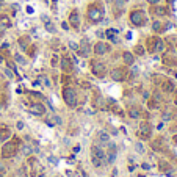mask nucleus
<instances>
[{
  "label": "nucleus",
  "mask_w": 177,
  "mask_h": 177,
  "mask_svg": "<svg viewBox=\"0 0 177 177\" xmlns=\"http://www.w3.org/2000/svg\"><path fill=\"white\" fill-rule=\"evenodd\" d=\"M157 14H165V10L163 8H157Z\"/></svg>",
  "instance_id": "28"
},
{
  "label": "nucleus",
  "mask_w": 177,
  "mask_h": 177,
  "mask_svg": "<svg viewBox=\"0 0 177 177\" xmlns=\"http://www.w3.org/2000/svg\"><path fill=\"white\" fill-rule=\"evenodd\" d=\"M139 135H141L143 138H149L151 137V127L146 122H143L141 125H139Z\"/></svg>",
  "instance_id": "10"
},
{
  "label": "nucleus",
  "mask_w": 177,
  "mask_h": 177,
  "mask_svg": "<svg viewBox=\"0 0 177 177\" xmlns=\"http://www.w3.org/2000/svg\"><path fill=\"white\" fill-rule=\"evenodd\" d=\"M14 58H16V61L19 63V64H25V60H24V57H22V55H19V53H16V55H14Z\"/></svg>",
  "instance_id": "25"
},
{
  "label": "nucleus",
  "mask_w": 177,
  "mask_h": 177,
  "mask_svg": "<svg viewBox=\"0 0 177 177\" xmlns=\"http://www.w3.org/2000/svg\"><path fill=\"white\" fill-rule=\"evenodd\" d=\"M91 155H93V165L94 166H102L103 160H105V152L102 151V147L93 146L91 147Z\"/></svg>",
  "instance_id": "1"
},
{
  "label": "nucleus",
  "mask_w": 177,
  "mask_h": 177,
  "mask_svg": "<svg viewBox=\"0 0 177 177\" xmlns=\"http://www.w3.org/2000/svg\"><path fill=\"white\" fill-rule=\"evenodd\" d=\"M152 30H154V31H160V30H161V24H160L158 21H155V22L152 24Z\"/></svg>",
  "instance_id": "23"
},
{
  "label": "nucleus",
  "mask_w": 177,
  "mask_h": 177,
  "mask_svg": "<svg viewBox=\"0 0 177 177\" xmlns=\"http://www.w3.org/2000/svg\"><path fill=\"white\" fill-rule=\"evenodd\" d=\"M17 147H19V141H11V143H6L5 146L2 147V157H3V158L14 157V155H16V152H17Z\"/></svg>",
  "instance_id": "2"
},
{
  "label": "nucleus",
  "mask_w": 177,
  "mask_h": 177,
  "mask_svg": "<svg viewBox=\"0 0 177 177\" xmlns=\"http://www.w3.org/2000/svg\"><path fill=\"white\" fill-rule=\"evenodd\" d=\"M137 53H138V55H143V53H144V49L141 46H138L137 47Z\"/></svg>",
  "instance_id": "27"
},
{
  "label": "nucleus",
  "mask_w": 177,
  "mask_h": 177,
  "mask_svg": "<svg viewBox=\"0 0 177 177\" xmlns=\"http://www.w3.org/2000/svg\"><path fill=\"white\" fill-rule=\"evenodd\" d=\"M111 79H113V80H116V81L124 80V79H125V71H124V69H121V67H119V69H115V71L111 72Z\"/></svg>",
  "instance_id": "9"
},
{
  "label": "nucleus",
  "mask_w": 177,
  "mask_h": 177,
  "mask_svg": "<svg viewBox=\"0 0 177 177\" xmlns=\"http://www.w3.org/2000/svg\"><path fill=\"white\" fill-rule=\"evenodd\" d=\"M8 137H10V132H8L6 129L0 130V141H3V139H6Z\"/></svg>",
  "instance_id": "21"
},
{
  "label": "nucleus",
  "mask_w": 177,
  "mask_h": 177,
  "mask_svg": "<svg viewBox=\"0 0 177 177\" xmlns=\"http://www.w3.org/2000/svg\"><path fill=\"white\" fill-rule=\"evenodd\" d=\"M5 72H6V75H8V77H10V79H11V77H13V74H11V71H8V69H6Z\"/></svg>",
  "instance_id": "33"
},
{
  "label": "nucleus",
  "mask_w": 177,
  "mask_h": 177,
  "mask_svg": "<svg viewBox=\"0 0 177 177\" xmlns=\"http://www.w3.org/2000/svg\"><path fill=\"white\" fill-rule=\"evenodd\" d=\"M27 13H28V14H33V8H31V6H27Z\"/></svg>",
  "instance_id": "29"
},
{
  "label": "nucleus",
  "mask_w": 177,
  "mask_h": 177,
  "mask_svg": "<svg viewBox=\"0 0 177 177\" xmlns=\"http://www.w3.org/2000/svg\"><path fill=\"white\" fill-rule=\"evenodd\" d=\"M97 138H99V141H102V143H108V141H110V137H108L107 132H101Z\"/></svg>",
  "instance_id": "18"
},
{
  "label": "nucleus",
  "mask_w": 177,
  "mask_h": 177,
  "mask_svg": "<svg viewBox=\"0 0 177 177\" xmlns=\"http://www.w3.org/2000/svg\"><path fill=\"white\" fill-rule=\"evenodd\" d=\"M149 44H151V52H161L163 50V41L161 39L155 38V39H154V42H152V41H149Z\"/></svg>",
  "instance_id": "8"
},
{
  "label": "nucleus",
  "mask_w": 177,
  "mask_h": 177,
  "mask_svg": "<svg viewBox=\"0 0 177 177\" xmlns=\"http://www.w3.org/2000/svg\"><path fill=\"white\" fill-rule=\"evenodd\" d=\"M69 22H71V25L74 27V28H79V25H80V21H79V14H77V11H72V13H71Z\"/></svg>",
  "instance_id": "13"
},
{
  "label": "nucleus",
  "mask_w": 177,
  "mask_h": 177,
  "mask_svg": "<svg viewBox=\"0 0 177 177\" xmlns=\"http://www.w3.org/2000/svg\"><path fill=\"white\" fill-rule=\"evenodd\" d=\"M93 74L96 77H105V66L101 61H94L93 63Z\"/></svg>",
  "instance_id": "6"
},
{
  "label": "nucleus",
  "mask_w": 177,
  "mask_h": 177,
  "mask_svg": "<svg viewBox=\"0 0 177 177\" xmlns=\"http://www.w3.org/2000/svg\"><path fill=\"white\" fill-rule=\"evenodd\" d=\"M115 35H116V30H113V28L107 30V36H108V38H110L111 41H116V39H115Z\"/></svg>",
  "instance_id": "22"
},
{
  "label": "nucleus",
  "mask_w": 177,
  "mask_h": 177,
  "mask_svg": "<svg viewBox=\"0 0 177 177\" xmlns=\"http://www.w3.org/2000/svg\"><path fill=\"white\" fill-rule=\"evenodd\" d=\"M129 115H130V118L137 119V118H139V116H141V110H139V108H130Z\"/></svg>",
  "instance_id": "17"
},
{
  "label": "nucleus",
  "mask_w": 177,
  "mask_h": 177,
  "mask_svg": "<svg viewBox=\"0 0 177 177\" xmlns=\"http://www.w3.org/2000/svg\"><path fill=\"white\" fill-rule=\"evenodd\" d=\"M147 2L151 3V5H155V3H158V2H160V0H147Z\"/></svg>",
  "instance_id": "31"
},
{
  "label": "nucleus",
  "mask_w": 177,
  "mask_h": 177,
  "mask_svg": "<svg viewBox=\"0 0 177 177\" xmlns=\"http://www.w3.org/2000/svg\"><path fill=\"white\" fill-rule=\"evenodd\" d=\"M30 111L33 113V115H44V113H46V108H44V105H41V103H33V105L30 107Z\"/></svg>",
  "instance_id": "11"
},
{
  "label": "nucleus",
  "mask_w": 177,
  "mask_h": 177,
  "mask_svg": "<svg viewBox=\"0 0 177 177\" xmlns=\"http://www.w3.org/2000/svg\"><path fill=\"white\" fill-rule=\"evenodd\" d=\"M79 53L81 57H88L89 55V42H88V39H83L80 42V46H79Z\"/></svg>",
  "instance_id": "7"
},
{
  "label": "nucleus",
  "mask_w": 177,
  "mask_h": 177,
  "mask_svg": "<svg viewBox=\"0 0 177 177\" xmlns=\"http://www.w3.org/2000/svg\"><path fill=\"white\" fill-rule=\"evenodd\" d=\"M52 2H53V3H57V0H52Z\"/></svg>",
  "instance_id": "35"
},
{
  "label": "nucleus",
  "mask_w": 177,
  "mask_h": 177,
  "mask_svg": "<svg viewBox=\"0 0 177 177\" xmlns=\"http://www.w3.org/2000/svg\"><path fill=\"white\" fill-rule=\"evenodd\" d=\"M130 22L133 25H143L144 22H146V17H144V13L143 11H133L130 14Z\"/></svg>",
  "instance_id": "5"
},
{
  "label": "nucleus",
  "mask_w": 177,
  "mask_h": 177,
  "mask_svg": "<svg viewBox=\"0 0 177 177\" xmlns=\"http://www.w3.org/2000/svg\"><path fill=\"white\" fill-rule=\"evenodd\" d=\"M49 124H50V125H58V124H61V118H60V116H52L50 121H49Z\"/></svg>",
  "instance_id": "20"
},
{
  "label": "nucleus",
  "mask_w": 177,
  "mask_h": 177,
  "mask_svg": "<svg viewBox=\"0 0 177 177\" xmlns=\"http://www.w3.org/2000/svg\"><path fill=\"white\" fill-rule=\"evenodd\" d=\"M46 28H47L49 31H55V28H53V25L50 24V22H47V24H46Z\"/></svg>",
  "instance_id": "26"
},
{
  "label": "nucleus",
  "mask_w": 177,
  "mask_h": 177,
  "mask_svg": "<svg viewBox=\"0 0 177 177\" xmlns=\"http://www.w3.org/2000/svg\"><path fill=\"white\" fill-rule=\"evenodd\" d=\"M61 67H63V71H66V72L72 71V64H71L69 58H63V60H61Z\"/></svg>",
  "instance_id": "15"
},
{
  "label": "nucleus",
  "mask_w": 177,
  "mask_h": 177,
  "mask_svg": "<svg viewBox=\"0 0 177 177\" xmlns=\"http://www.w3.org/2000/svg\"><path fill=\"white\" fill-rule=\"evenodd\" d=\"M63 99L69 107H75L77 105V93L72 88H64L63 89Z\"/></svg>",
  "instance_id": "3"
},
{
  "label": "nucleus",
  "mask_w": 177,
  "mask_h": 177,
  "mask_svg": "<svg viewBox=\"0 0 177 177\" xmlns=\"http://www.w3.org/2000/svg\"><path fill=\"white\" fill-rule=\"evenodd\" d=\"M137 151L138 152H143V146H141V144H138V146H137Z\"/></svg>",
  "instance_id": "32"
},
{
  "label": "nucleus",
  "mask_w": 177,
  "mask_h": 177,
  "mask_svg": "<svg viewBox=\"0 0 177 177\" xmlns=\"http://www.w3.org/2000/svg\"><path fill=\"white\" fill-rule=\"evenodd\" d=\"M71 47L74 49V50H79V46H75V42H71Z\"/></svg>",
  "instance_id": "30"
},
{
  "label": "nucleus",
  "mask_w": 177,
  "mask_h": 177,
  "mask_svg": "<svg viewBox=\"0 0 177 177\" xmlns=\"http://www.w3.org/2000/svg\"><path fill=\"white\" fill-rule=\"evenodd\" d=\"M108 49H110V47H108L107 44H103V42H97V44H96V47H94V52H96L97 55H103L105 52H108Z\"/></svg>",
  "instance_id": "12"
},
{
  "label": "nucleus",
  "mask_w": 177,
  "mask_h": 177,
  "mask_svg": "<svg viewBox=\"0 0 177 177\" xmlns=\"http://www.w3.org/2000/svg\"><path fill=\"white\" fill-rule=\"evenodd\" d=\"M88 17H89V21H93V22L102 21V17H103V10H101V8H97V6H91V8L88 10Z\"/></svg>",
  "instance_id": "4"
},
{
  "label": "nucleus",
  "mask_w": 177,
  "mask_h": 177,
  "mask_svg": "<svg viewBox=\"0 0 177 177\" xmlns=\"http://www.w3.org/2000/svg\"><path fill=\"white\" fill-rule=\"evenodd\" d=\"M107 161L108 163H111V161H115V158H116V149H115V146L113 144H110V151H108V154H107Z\"/></svg>",
  "instance_id": "14"
},
{
  "label": "nucleus",
  "mask_w": 177,
  "mask_h": 177,
  "mask_svg": "<svg viewBox=\"0 0 177 177\" xmlns=\"http://www.w3.org/2000/svg\"><path fill=\"white\" fill-rule=\"evenodd\" d=\"M174 141H176V144H177V135H174Z\"/></svg>",
  "instance_id": "34"
},
{
  "label": "nucleus",
  "mask_w": 177,
  "mask_h": 177,
  "mask_svg": "<svg viewBox=\"0 0 177 177\" xmlns=\"http://www.w3.org/2000/svg\"><path fill=\"white\" fill-rule=\"evenodd\" d=\"M10 27H11V22H10V19H8L6 16L0 17V28L5 30V28H10Z\"/></svg>",
  "instance_id": "16"
},
{
  "label": "nucleus",
  "mask_w": 177,
  "mask_h": 177,
  "mask_svg": "<svg viewBox=\"0 0 177 177\" xmlns=\"http://www.w3.org/2000/svg\"><path fill=\"white\" fill-rule=\"evenodd\" d=\"M19 44H21L22 49H27V46H28V39H27V38H21L19 39Z\"/></svg>",
  "instance_id": "24"
},
{
  "label": "nucleus",
  "mask_w": 177,
  "mask_h": 177,
  "mask_svg": "<svg viewBox=\"0 0 177 177\" xmlns=\"http://www.w3.org/2000/svg\"><path fill=\"white\" fill-rule=\"evenodd\" d=\"M124 61H125L129 66H132V64H133V55H132V53H129V52H125V53H124Z\"/></svg>",
  "instance_id": "19"
},
{
  "label": "nucleus",
  "mask_w": 177,
  "mask_h": 177,
  "mask_svg": "<svg viewBox=\"0 0 177 177\" xmlns=\"http://www.w3.org/2000/svg\"><path fill=\"white\" fill-rule=\"evenodd\" d=\"M0 177H3V176H0Z\"/></svg>",
  "instance_id": "36"
}]
</instances>
